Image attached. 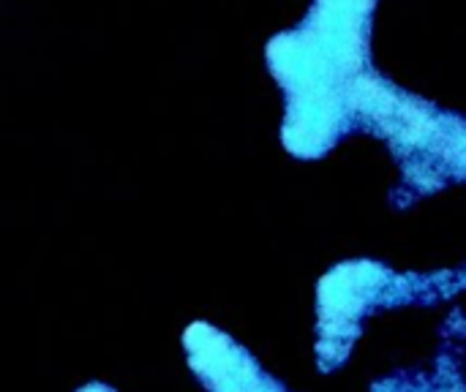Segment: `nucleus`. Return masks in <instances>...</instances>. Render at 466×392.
Masks as SVG:
<instances>
[{"label": "nucleus", "instance_id": "obj_1", "mask_svg": "<svg viewBox=\"0 0 466 392\" xmlns=\"http://www.w3.org/2000/svg\"><path fill=\"white\" fill-rule=\"evenodd\" d=\"M380 0H314L303 22L276 33L265 63L284 95L281 145L292 158L319 161L352 136L347 93L374 65L371 33Z\"/></svg>", "mask_w": 466, "mask_h": 392}, {"label": "nucleus", "instance_id": "obj_2", "mask_svg": "<svg viewBox=\"0 0 466 392\" xmlns=\"http://www.w3.org/2000/svg\"><path fill=\"white\" fill-rule=\"evenodd\" d=\"M350 134L382 139L401 172L390 205L407 210L451 186H466V117L369 65L347 93Z\"/></svg>", "mask_w": 466, "mask_h": 392}, {"label": "nucleus", "instance_id": "obj_3", "mask_svg": "<svg viewBox=\"0 0 466 392\" xmlns=\"http://www.w3.org/2000/svg\"><path fill=\"white\" fill-rule=\"evenodd\" d=\"M401 306V273L380 259H344L317 284V368L336 374L355 352L366 322Z\"/></svg>", "mask_w": 466, "mask_h": 392}, {"label": "nucleus", "instance_id": "obj_4", "mask_svg": "<svg viewBox=\"0 0 466 392\" xmlns=\"http://www.w3.org/2000/svg\"><path fill=\"white\" fill-rule=\"evenodd\" d=\"M183 349L191 374L208 392H292L240 341L210 322H191Z\"/></svg>", "mask_w": 466, "mask_h": 392}, {"label": "nucleus", "instance_id": "obj_5", "mask_svg": "<svg viewBox=\"0 0 466 392\" xmlns=\"http://www.w3.org/2000/svg\"><path fill=\"white\" fill-rule=\"evenodd\" d=\"M466 292V265L461 267H445V270H431L426 273V297L429 308L440 306L456 295Z\"/></svg>", "mask_w": 466, "mask_h": 392}, {"label": "nucleus", "instance_id": "obj_6", "mask_svg": "<svg viewBox=\"0 0 466 392\" xmlns=\"http://www.w3.org/2000/svg\"><path fill=\"white\" fill-rule=\"evenodd\" d=\"M371 392H437L434 377L429 371L401 368L390 377H382L371 385Z\"/></svg>", "mask_w": 466, "mask_h": 392}, {"label": "nucleus", "instance_id": "obj_7", "mask_svg": "<svg viewBox=\"0 0 466 392\" xmlns=\"http://www.w3.org/2000/svg\"><path fill=\"white\" fill-rule=\"evenodd\" d=\"M76 392H117V390H115V387H109V385H104V382H90V385L79 387Z\"/></svg>", "mask_w": 466, "mask_h": 392}]
</instances>
